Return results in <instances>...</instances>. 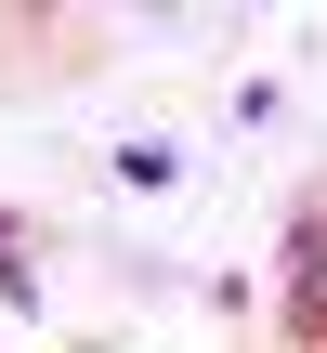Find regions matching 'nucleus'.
Masks as SVG:
<instances>
[{
  "label": "nucleus",
  "mask_w": 327,
  "mask_h": 353,
  "mask_svg": "<svg viewBox=\"0 0 327 353\" xmlns=\"http://www.w3.org/2000/svg\"><path fill=\"white\" fill-rule=\"evenodd\" d=\"M288 327H301V341H327V210L288 236Z\"/></svg>",
  "instance_id": "1"
},
{
  "label": "nucleus",
  "mask_w": 327,
  "mask_h": 353,
  "mask_svg": "<svg viewBox=\"0 0 327 353\" xmlns=\"http://www.w3.org/2000/svg\"><path fill=\"white\" fill-rule=\"evenodd\" d=\"M0 301H39V288H26V262H13V223H0Z\"/></svg>",
  "instance_id": "2"
}]
</instances>
